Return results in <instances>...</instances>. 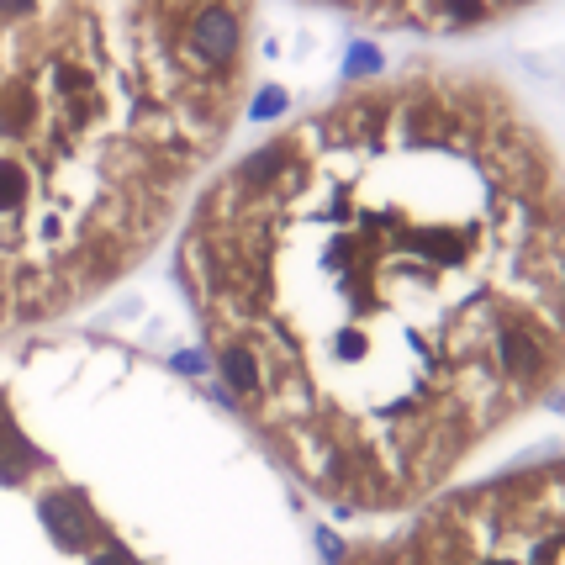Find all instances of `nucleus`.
I'll return each instance as SVG.
<instances>
[{
  "label": "nucleus",
  "instance_id": "1",
  "mask_svg": "<svg viewBox=\"0 0 565 565\" xmlns=\"http://www.w3.org/2000/svg\"><path fill=\"white\" fill-rule=\"evenodd\" d=\"M175 275L217 397L307 502L397 518L565 381V180L465 85L349 96L201 185Z\"/></svg>",
  "mask_w": 565,
  "mask_h": 565
},
{
  "label": "nucleus",
  "instance_id": "2",
  "mask_svg": "<svg viewBox=\"0 0 565 565\" xmlns=\"http://www.w3.org/2000/svg\"><path fill=\"white\" fill-rule=\"evenodd\" d=\"M301 502L217 386L127 338L0 375V565H317Z\"/></svg>",
  "mask_w": 565,
  "mask_h": 565
},
{
  "label": "nucleus",
  "instance_id": "3",
  "mask_svg": "<svg viewBox=\"0 0 565 565\" xmlns=\"http://www.w3.org/2000/svg\"><path fill=\"white\" fill-rule=\"evenodd\" d=\"M333 565H565V460L455 481Z\"/></svg>",
  "mask_w": 565,
  "mask_h": 565
},
{
  "label": "nucleus",
  "instance_id": "4",
  "mask_svg": "<svg viewBox=\"0 0 565 565\" xmlns=\"http://www.w3.org/2000/svg\"><path fill=\"white\" fill-rule=\"evenodd\" d=\"M344 6H360L370 16L407 22V27H470L507 6H523V0H344Z\"/></svg>",
  "mask_w": 565,
  "mask_h": 565
}]
</instances>
